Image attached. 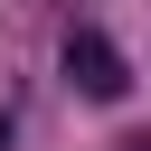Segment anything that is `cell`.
Wrapping results in <instances>:
<instances>
[{"label": "cell", "instance_id": "cell-2", "mask_svg": "<svg viewBox=\"0 0 151 151\" xmlns=\"http://www.w3.org/2000/svg\"><path fill=\"white\" fill-rule=\"evenodd\" d=\"M0 151H9V104H0Z\"/></svg>", "mask_w": 151, "mask_h": 151}, {"label": "cell", "instance_id": "cell-3", "mask_svg": "<svg viewBox=\"0 0 151 151\" xmlns=\"http://www.w3.org/2000/svg\"><path fill=\"white\" fill-rule=\"evenodd\" d=\"M123 151H151V132H142V142H123Z\"/></svg>", "mask_w": 151, "mask_h": 151}, {"label": "cell", "instance_id": "cell-1", "mask_svg": "<svg viewBox=\"0 0 151 151\" xmlns=\"http://www.w3.org/2000/svg\"><path fill=\"white\" fill-rule=\"evenodd\" d=\"M57 66H66V85H76L85 104H123V94H132V66H123V47H113L104 28H66Z\"/></svg>", "mask_w": 151, "mask_h": 151}]
</instances>
